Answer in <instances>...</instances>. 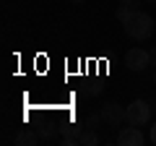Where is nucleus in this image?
<instances>
[{"label": "nucleus", "mask_w": 156, "mask_h": 146, "mask_svg": "<svg viewBox=\"0 0 156 146\" xmlns=\"http://www.w3.org/2000/svg\"><path fill=\"white\" fill-rule=\"evenodd\" d=\"M122 26H125V34H128L130 39H135V42H146V39L154 37V18H151L148 13H143V11H138L128 24H122Z\"/></svg>", "instance_id": "obj_1"}, {"label": "nucleus", "mask_w": 156, "mask_h": 146, "mask_svg": "<svg viewBox=\"0 0 156 146\" xmlns=\"http://www.w3.org/2000/svg\"><path fill=\"white\" fill-rule=\"evenodd\" d=\"M101 118H104V123L112 125V128H122V125L128 123V107H120L117 102H107V104L101 107Z\"/></svg>", "instance_id": "obj_2"}, {"label": "nucleus", "mask_w": 156, "mask_h": 146, "mask_svg": "<svg viewBox=\"0 0 156 146\" xmlns=\"http://www.w3.org/2000/svg\"><path fill=\"white\" fill-rule=\"evenodd\" d=\"M151 110L154 107L148 104V102H143V99H135V102H130L128 104V123L130 125H146L148 123V118H151Z\"/></svg>", "instance_id": "obj_3"}, {"label": "nucleus", "mask_w": 156, "mask_h": 146, "mask_svg": "<svg viewBox=\"0 0 156 146\" xmlns=\"http://www.w3.org/2000/svg\"><path fill=\"white\" fill-rule=\"evenodd\" d=\"M125 65H128L130 71L140 73L143 68L151 65V52L143 50V47H130V50L125 52Z\"/></svg>", "instance_id": "obj_4"}, {"label": "nucleus", "mask_w": 156, "mask_h": 146, "mask_svg": "<svg viewBox=\"0 0 156 146\" xmlns=\"http://www.w3.org/2000/svg\"><path fill=\"white\" fill-rule=\"evenodd\" d=\"M143 133H140L138 125H130L128 128H120V133H117V144L120 146H143Z\"/></svg>", "instance_id": "obj_5"}, {"label": "nucleus", "mask_w": 156, "mask_h": 146, "mask_svg": "<svg viewBox=\"0 0 156 146\" xmlns=\"http://www.w3.org/2000/svg\"><path fill=\"white\" fill-rule=\"evenodd\" d=\"M39 133L37 130H21V133L16 136V146H37L39 144Z\"/></svg>", "instance_id": "obj_6"}, {"label": "nucleus", "mask_w": 156, "mask_h": 146, "mask_svg": "<svg viewBox=\"0 0 156 146\" xmlns=\"http://www.w3.org/2000/svg\"><path fill=\"white\" fill-rule=\"evenodd\" d=\"M138 11H140L138 5H125V3H120V8H117V21H120V24H128Z\"/></svg>", "instance_id": "obj_7"}, {"label": "nucleus", "mask_w": 156, "mask_h": 146, "mask_svg": "<svg viewBox=\"0 0 156 146\" xmlns=\"http://www.w3.org/2000/svg\"><path fill=\"white\" fill-rule=\"evenodd\" d=\"M81 128H83V125H81V120H76V123H70V125H62L60 133H62V136H81V133H83Z\"/></svg>", "instance_id": "obj_8"}, {"label": "nucleus", "mask_w": 156, "mask_h": 146, "mask_svg": "<svg viewBox=\"0 0 156 146\" xmlns=\"http://www.w3.org/2000/svg\"><path fill=\"white\" fill-rule=\"evenodd\" d=\"M94 144H99V136L94 133V128L83 130V133H81V146H94Z\"/></svg>", "instance_id": "obj_9"}, {"label": "nucleus", "mask_w": 156, "mask_h": 146, "mask_svg": "<svg viewBox=\"0 0 156 146\" xmlns=\"http://www.w3.org/2000/svg\"><path fill=\"white\" fill-rule=\"evenodd\" d=\"M99 123H104L101 112H91L89 118H86V128H94V130H96V125H99Z\"/></svg>", "instance_id": "obj_10"}, {"label": "nucleus", "mask_w": 156, "mask_h": 146, "mask_svg": "<svg viewBox=\"0 0 156 146\" xmlns=\"http://www.w3.org/2000/svg\"><path fill=\"white\" fill-rule=\"evenodd\" d=\"M120 3H125V5H138L140 8V0H120Z\"/></svg>", "instance_id": "obj_11"}, {"label": "nucleus", "mask_w": 156, "mask_h": 146, "mask_svg": "<svg viewBox=\"0 0 156 146\" xmlns=\"http://www.w3.org/2000/svg\"><path fill=\"white\" fill-rule=\"evenodd\" d=\"M148 52H151V65H156V47H151Z\"/></svg>", "instance_id": "obj_12"}, {"label": "nucleus", "mask_w": 156, "mask_h": 146, "mask_svg": "<svg viewBox=\"0 0 156 146\" xmlns=\"http://www.w3.org/2000/svg\"><path fill=\"white\" fill-rule=\"evenodd\" d=\"M151 141L156 144V123H154V128H151Z\"/></svg>", "instance_id": "obj_13"}, {"label": "nucleus", "mask_w": 156, "mask_h": 146, "mask_svg": "<svg viewBox=\"0 0 156 146\" xmlns=\"http://www.w3.org/2000/svg\"><path fill=\"white\" fill-rule=\"evenodd\" d=\"M70 3H86V0H70Z\"/></svg>", "instance_id": "obj_14"}, {"label": "nucleus", "mask_w": 156, "mask_h": 146, "mask_svg": "<svg viewBox=\"0 0 156 146\" xmlns=\"http://www.w3.org/2000/svg\"><path fill=\"white\" fill-rule=\"evenodd\" d=\"M154 84H156V71H154Z\"/></svg>", "instance_id": "obj_15"}, {"label": "nucleus", "mask_w": 156, "mask_h": 146, "mask_svg": "<svg viewBox=\"0 0 156 146\" xmlns=\"http://www.w3.org/2000/svg\"><path fill=\"white\" fill-rule=\"evenodd\" d=\"M146 3H156V0H146Z\"/></svg>", "instance_id": "obj_16"}]
</instances>
